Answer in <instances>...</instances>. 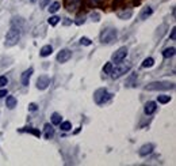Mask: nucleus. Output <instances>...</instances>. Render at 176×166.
<instances>
[{"mask_svg": "<svg viewBox=\"0 0 176 166\" xmlns=\"http://www.w3.org/2000/svg\"><path fill=\"white\" fill-rule=\"evenodd\" d=\"M157 101H159L160 104H167V102L171 101V97H170V95H159Z\"/></svg>", "mask_w": 176, "mask_h": 166, "instance_id": "412c9836", "label": "nucleus"}, {"mask_svg": "<svg viewBox=\"0 0 176 166\" xmlns=\"http://www.w3.org/2000/svg\"><path fill=\"white\" fill-rule=\"evenodd\" d=\"M131 14H133V11L129 10V11H125V12H119L118 17H119L121 19H129V18L131 17Z\"/></svg>", "mask_w": 176, "mask_h": 166, "instance_id": "a211bd4d", "label": "nucleus"}, {"mask_svg": "<svg viewBox=\"0 0 176 166\" xmlns=\"http://www.w3.org/2000/svg\"><path fill=\"white\" fill-rule=\"evenodd\" d=\"M113 63H106L103 67V71L106 72V74H111V71H113Z\"/></svg>", "mask_w": 176, "mask_h": 166, "instance_id": "5701e85b", "label": "nucleus"}, {"mask_svg": "<svg viewBox=\"0 0 176 166\" xmlns=\"http://www.w3.org/2000/svg\"><path fill=\"white\" fill-rule=\"evenodd\" d=\"M60 125H61V129H62V131H69V129L72 128V125H70V123H69V121L60 123Z\"/></svg>", "mask_w": 176, "mask_h": 166, "instance_id": "b1692460", "label": "nucleus"}, {"mask_svg": "<svg viewBox=\"0 0 176 166\" xmlns=\"http://www.w3.org/2000/svg\"><path fill=\"white\" fill-rule=\"evenodd\" d=\"M116 34L118 33H116L115 29H106L100 34V41L103 44H113L116 38Z\"/></svg>", "mask_w": 176, "mask_h": 166, "instance_id": "20e7f679", "label": "nucleus"}, {"mask_svg": "<svg viewBox=\"0 0 176 166\" xmlns=\"http://www.w3.org/2000/svg\"><path fill=\"white\" fill-rule=\"evenodd\" d=\"M127 56V48L126 46H122L119 48L118 51L115 52V53L113 54V61L114 63H116V64H119L121 61L123 60V59Z\"/></svg>", "mask_w": 176, "mask_h": 166, "instance_id": "423d86ee", "label": "nucleus"}, {"mask_svg": "<svg viewBox=\"0 0 176 166\" xmlns=\"http://www.w3.org/2000/svg\"><path fill=\"white\" fill-rule=\"evenodd\" d=\"M60 22V18L58 17H50V19H49V23L52 25V26H56L57 23Z\"/></svg>", "mask_w": 176, "mask_h": 166, "instance_id": "393cba45", "label": "nucleus"}, {"mask_svg": "<svg viewBox=\"0 0 176 166\" xmlns=\"http://www.w3.org/2000/svg\"><path fill=\"white\" fill-rule=\"evenodd\" d=\"M156 109H157L156 102H153V101L146 102V105H145V113L146 115H153V113L156 112Z\"/></svg>", "mask_w": 176, "mask_h": 166, "instance_id": "f8f14e48", "label": "nucleus"}, {"mask_svg": "<svg viewBox=\"0 0 176 166\" xmlns=\"http://www.w3.org/2000/svg\"><path fill=\"white\" fill-rule=\"evenodd\" d=\"M31 75H33V68H29L27 71H24L23 74H22V78H20L22 85H23V86H29V82H30Z\"/></svg>", "mask_w": 176, "mask_h": 166, "instance_id": "9d476101", "label": "nucleus"}, {"mask_svg": "<svg viewBox=\"0 0 176 166\" xmlns=\"http://www.w3.org/2000/svg\"><path fill=\"white\" fill-rule=\"evenodd\" d=\"M49 85H50V79H49V76H46V75L40 76L38 80H37V88H40V90H45V88H47V86Z\"/></svg>", "mask_w": 176, "mask_h": 166, "instance_id": "0eeeda50", "label": "nucleus"}, {"mask_svg": "<svg viewBox=\"0 0 176 166\" xmlns=\"http://www.w3.org/2000/svg\"><path fill=\"white\" fill-rule=\"evenodd\" d=\"M52 52H53V48L50 46V45H45V46L41 48L40 54L42 57H46V56H50V54H52Z\"/></svg>", "mask_w": 176, "mask_h": 166, "instance_id": "4468645a", "label": "nucleus"}, {"mask_svg": "<svg viewBox=\"0 0 176 166\" xmlns=\"http://www.w3.org/2000/svg\"><path fill=\"white\" fill-rule=\"evenodd\" d=\"M31 1H35V0H31Z\"/></svg>", "mask_w": 176, "mask_h": 166, "instance_id": "e433bc0d", "label": "nucleus"}, {"mask_svg": "<svg viewBox=\"0 0 176 166\" xmlns=\"http://www.w3.org/2000/svg\"><path fill=\"white\" fill-rule=\"evenodd\" d=\"M7 95V90H0V98H3Z\"/></svg>", "mask_w": 176, "mask_h": 166, "instance_id": "c9c22d12", "label": "nucleus"}, {"mask_svg": "<svg viewBox=\"0 0 176 166\" xmlns=\"http://www.w3.org/2000/svg\"><path fill=\"white\" fill-rule=\"evenodd\" d=\"M19 40H20V30L17 29V27H11L6 36V45L7 46H12V45L18 44Z\"/></svg>", "mask_w": 176, "mask_h": 166, "instance_id": "f03ea898", "label": "nucleus"}, {"mask_svg": "<svg viewBox=\"0 0 176 166\" xmlns=\"http://www.w3.org/2000/svg\"><path fill=\"white\" fill-rule=\"evenodd\" d=\"M91 18H92L93 20H96V22H98V20H99V14L92 12V14H91Z\"/></svg>", "mask_w": 176, "mask_h": 166, "instance_id": "7c9ffc66", "label": "nucleus"}, {"mask_svg": "<svg viewBox=\"0 0 176 166\" xmlns=\"http://www.w3.org/2000/svg\"><path fill=\"white\" fill-rule=\"evenodd\" d=\"M6 105H7V108L14 109L15 106H17V98H15V97H12V95L7 97V99H6Z\"/></svg>", "mask_w": 176, "mask_h": 166, "instance_id": "2eb2a0df", "label": "nucleus"}, {"mask_svg": "<svg viewBox=\"0 0 176 166\" xmlns=\"http://www.w3.org/2000/svg\"><path fill=\"white\" fill-rule=\"evenodd\" d=\"M102 1H103V0H91V3H92L93 6H98V4H100Z\"/></svg>", "mask_w": 176, "mask_h": 166, "instance_id": "f704fd0d", "label": "nucleus"}, {"mask_svg": "<svg viewBox=\"0 0 176 166\" xmlns=\"http://www.w3.org/2000/svg\"><path fill=\"white\" fill-rule=\"evenodd\" d=\"M173 87H175L173 83H170V82H153V83L146 86L145 90H149V91H165V90H172Z\"/></svg>", "mask_w": 176, "mask_h": 166, "instance_id": "f257e3e1", "label": "nucleus"}, {"mask_svg": "<svg viewBox=\"0 0 176 166\" xmlns=\"http://www.w3.org/2000/svg\"><path fill=\"white\" fill-rule=\"evenodd\" d=\"M154 150V146H153L152 143H148V144H144L142 147L140 149V151H138V154H140L141 157H146L148 154H150Z\"/></svg>", "mask_w": 176, "mask_h": 166, "instance_id": "1a4fd4ad", "label": "nucleus"}, {"mask_svg": "<svg viewBox=\"0 0 176 166\" xmlns=\"http://www.w3.org/2000/svg\"><path fill=\"white\" fill-rule=\"evenodd\" d=\"M27 132H30V133H33V135H35V136H38L40 138L41 136V132L38 131V129H31V128H29V129H26Z\"/></svg>", "mask_w": 176, "mask_h": 166, "instance_id": "cd10ccee", "label": "nucleus"}, {"mask_svg": "<svg viewBox=\"0 0 176 166\" xmlns=\"http://www.w3.org/2000/svg\"><path fill=\"white\" fill-rule=\"evenodd\" d=\"M29 110H37V105L35 104H30V105H29Z\"/></svg>", "mask_w": 176, "mask_h": 166, "instance_id": "72a5a7b5", "label": "nucleus"}, {"mask_svg": "<svg viewBox=\"0 0 176 166\" xmlns=\"http://www.w3.org/2000/svg\"><path fill=\"white\" fill-rule=\"evenodd\" d=\"M176 38V29L173 27L172 30H171V40H175Z\"/></svg>", "mask_w": 176, "mask_h": 166, "instance_id": "2f4dec72", "label": "nucleus"}, {"mask_svg": "<svg viewBox=\"0 0 176 166\" xmlns=\"http://www.w3.org/2000/svg\"><path fill=\"white\" fill-rule=\"evenodd\" d=\"M84 22H85V15H84V14H81V15H79V17H77L76 25H81V23H84Z\"/></svg>", "mask_w": 176, "mask_h": 166, "instance_id": "bb28decb", "label": "nucleus"}, {"mask_svg": "<svg viewBox=\"0 0 176 166\" xmlns=\"http://www.w3.org/2000/svg\"><path fill=\"white\" fill-rule=\"evenodd\" d=\"M173 54H175V48H167L165 51L163 52V56L165 59H170V57H172Z\"/></svg>", "mask_w": 176, "mask_h": 166, "instance_id": "f3484780", "label": "nucleus"}, {"mask_svg": "<svg viewBox=\"0 0 176 166\" xmlns=\"http://www.w3.org/2000/svg\"><path fill=\"white\" fill-rule=\"evenodd\" d=\"M47 3H49V0H40V7L43 8V7H46Z\"/></svg>", "mask_w": 176, "mask_h": 166, "instance_id": "c756f323", "label": "nucleus"}, {"mask_svg": "<svg viewBox=\"0 0 176 166\" xmlns=\"http://www.w3.org/2000/svg\"><path fill=\"white\" fill-rule=\"evenodd\" d=\"M152 14H153L152 7H145V8L142 10V12H141V15H140V19H142V20L148 19V18H149Z\"/></svg>", "mask_w": 176, "mask_h": 166, "instance_id": "ddd939ff", "label": "nucleus"}, {"mask_svg": "<svg viewBox=\"0 0 176 166\" xmlns=\"http://www.w3.org/2000/svg\"><path fill=\"white\" fill-rule=\"evenodd\" d=\"M153 63H154V60H153L152 57H148V59H145L144 60V63H142V67H152L153 65Z\"/></svg>", "mask_w": 176, "mask_h": 166, "instance_id": "4be33fe9", "label": "nucleus"}, {"mask_svg": "<svg viewBox=\"0 0 176 166\" xmlns=\"http://www.w3.org/2000/svg\"><path fill=\"white\" fill-rule=\"evenodd\" d=\"M7 83H8V80H7L6 76H0V87H3V86H6Z\"/></svg>", "mask_w": 176, "mask_h": 166, "instance_id": "c85d7f7f", "label": "nucleus"}, {"mask_svg": "<svg viewBox=\"0 0 176 166\" xmlns=\"http://www.w3.org/2000/svg\"><path fill=\"white\" fill-rule=\"evenodd\" d=\"M70 56H72V52L69 49H62V51H60V53L57 54V61L58 63H65V61H68L70 59Z\"/></svg>", "mask_w": 176, "mask_h": 166, "instance_id": "6e6552de", "label": "nucleus"}, {"mask_svg": "<svg viewBox=\"0 0 176 166\" xmlns=\"http://www.w3.org/2000/svg\"><path fill=\"white\" fill-rule=\"evenodd\" d=\"M134 79H136V75H131V76H130V78H129V80H127L126 86H130V83H131V82H133Z\"/></svg>", "mask_w": 176, "mask_h": 166, "instance_id": "473e14b6", "label": "nucleus"}, {"mask_svg": "<svg viewBox=\"0 0 176 166\" xmlns=\"http://www.w3.org/2000/svg\"><path fill=\"white\" fill-rule=\"evenodd\" d=\"M58 8H60V3H58V1H54V3L50 4L49 11L52 14H54V12H57V11H58Z\"/></svg>", "mask_w": 176, "mask_h": 166, "instance_id": "6ab92c4d", "label": "nucleus"}, {"mask_svg": "<svg viewBox=\"0 0 176 166\" xmlns=\"http://www.w3.org/2000/svg\"><path fill=\"white\" fill-rule=\"evenodd\" d=\"M80 44L81 45H85V46H88V45H91L92 42H91L90 38H87V37H83L81 40H80Z\"/></svg>", "mask_w": 176, "mask_h": 166, "instance_id": "a878e982", "label": "nucleus"}, {"mask_svg": "<svg viewBox=\"0 0 176 166\" xmlns=\"http://www.w3.org/2000/svg\"><path fill=\"white\" fill-rule=\"evenodd\" d=\"M110 98H111V94L107 91L106 88H99V90H96L95 94H93V99H95V102H96L98 105L106 104Z\"/></svg>", "mask_w": 176, "mask_h": 166, "instance_id": "7ed1b4c3", "label": "nucleus"}, {"mask_svg": "<svg viewBox=\"0 0 176 166\" xmlns=\"http://www.w3.org/2000/svg\"><path fill=\"white\" fill-rule=\"evenodd\" d=\"M53 135H54V129L52 128L49 124H46V125H45V138H46V139H50Z\"/></svg>", "mask_w": 176, "mask_h": 166, "instance_id": "dca6fc26", "label": "nucleus"}, {"mask_svg": "<svg viewBox=\"0 0 176 166\" xmlns=\"http://www.w3.org/2000/svg\"><path fill=\"white\" fill-rule=\"evenodd\" d=\"M130 68H131V65H130V64H121V65H118V67L113 68V71H111V76H113L114 79L119 78V76H122V75L126 74V72H129Z\"/></svg>", "mask_w": 176, "mask_h": 166, "instance_id": "39448f33", "label": "nucleus"}, {"mask_svg": "<svg viewBox=\"0 0 176 166\" xmlns=\"http://www.w3.org/2000/svg\"><path fill=\"white\" fill-rule=\"evenodd\" d=\"M81 1H83V0H67V8L69 11L77 10L80 7V4H81Z\"/></svg>", "mask_w": 176, "mask_h": 166, "instance_id": "9b49d317", "label": "nucleus"}, {"mask_svg": "<svg viewBox=\"0 0 176 166\" xmlns=\"http://www.w3.org/2000/svg\"><path fill=\"white\" fill-rule=\"evenodd\" d=\"M52 123H53L54 125H58L61 123V116L58 115V113H53V116H52Z\"/></svg>", "mask_w": 176, "mask_h": 166, "instance_id": "aec40b11", "label": "nucleus"}]
</instances>
